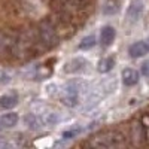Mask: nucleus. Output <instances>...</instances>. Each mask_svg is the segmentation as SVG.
I'll return each instance as SVG.
<instances>
[{
    "instance_id": "nucleus-16",
    "label": "nucleus",
    "mask_w": 149,
    "mask_h": 149,
    "mask_svg": "<svg viewBox=\"0 0 149 149\" xmlns=\"http://www.w3.org/2000/svg\"><path fill=\"white\" fill-rule=\"evenodd\" d=\"M142 73L145 74V76H149V61H146V63L142 66Z\"/></svg>"
},
{
    "instance_id": "nucleus-4",
    "label": "nucleus",
    "mask_w": 149,
    "mask_h": 149,
    "mask_svg": "<svg viewBox=\"0 0 149 149\" xmlns=\"http://www.w3.org/2000/svg\"><path fill=\"white\" fill-rule=\"evenodd\" d=\"M15 34H8L0 31V57L6 54H14L15 49Z\"/></svg>"
},
{
    "instance_id": "nucleus-8",
    "label": "nucleus",
    "mask_w": 149,
    "mask_h": 149,
    "mask_svg": "<svg viewBox=\"0 0 149 149\" xmlns=\"http://www.w3.org/2000/svg\"><path fill=\"white\" fill-rule=\"evenodd\" d=\"M100 40H102V45H103V46H109V45H112V42L115 40V29H113V27H110V26L104 27V29L102 30Z\"/></svg>"
},
{
    "instance_id": "nucleus-13",
    "label": "nucleus",
    "mask_w": 149,
    "mask_h": 149,
    "mask_svg": "<svg viewBox=\"0 0 149 149\" xmlns=\"http://www.w3.org/2000/svg\"><path fill=\"white\" fill-rule=\"evenodd\" d=\"M2 119H3V124H5L6 128H12V127L17 125V122H18V115L14 113V112H9V113H5V115L2 116Z\"/></svg>"
},
{
    "instance_id": "nucleus-15",
    "label": "nucleus",
    "mask_w": 149,
    "mask_h": 149,
    "mask_svg": "<svg viewBox=\"0 0 149 149\" xmlns=\"http://www.w3.org/2000/svg\"><path fill=\"white\" fill-rule=\"evenodd\" d=\"M70 3H74L76 6H84V5H86L90 2V0H69Z\"/></svg>"
},
{
    "instance_id": "nucleus-17",
    "label": "nucleus",
    "mask_w": 149,
    "mask_h": 149,
    "mask_svg": "<svg viewBox=\"0 0 149 149\" xmlns=\"http://www.w3.org/2000/svg\"><path fill=\"white\" fill-rule=\"evenodd\" d=\"M6 127H5V124H3V119H2V116H0V131H3Z\"/></svg>"
},
{
    "instance_id": "nucleus-3",
    "label": "nucleus",
    "mask_w": 149,
    "mask_h": 149,
    "mask_svg": "<svg viewBox=\"0 0 149 149\" xmlns=\"http://www.w3.org/2000/svg\"><path fill=\"white\" fill-rule=\"evenodd\" d=\"M61 102L69 107H74L78 104V102H79V90L74 86V84H70L64 88L63 94H61Z\"/></svg>"
},
{
    "instance_id": "nucleus-14",
    "label": "nucleus",
    "mask_w": 149,
    "mask_h": 149,
    "mask_svg": "<svg viewBox=\"0 0 149 149\" xmlns=\"http://www.w3.org/2000/svg\"><path fill=\"white\" fill-rule=\"evenodd\" d=\"M94 45H95V37L94 36H85L84 39L81 40V43H79V48L81 49H90Z\"/></svg>"
},
{
    "instance_id": "nucleus-9",
    "label": "nucleus",
    "mask_w": 149,
    "mask_h": 149,
    "mask_svg": "<svg viewBox=\"0 0 149 149\" xmlns=\"http://www.w3.org/2000/svg\"><path fill=\"white\" fill-rule=\"evenodd\" d=\"M18 104V97L15 94H5L0 97V107L3 109H12Z\"/></svg>"
},
{
    "instance_id": "nucleus-5",
    "label": "nucleus",
    "mask_w": 149,
    "mask_h": 149,
    "mask_svg": "<svg viewBox=\"0 0 149 149\" xmlns=\"http://www.w3.org/2000/svg\"><path fill=\"white\" fill-rule=\"evenodd\" d=\"M143 14V2L142 0H133L127 10V18L131 22H136Z\"/></svg>"
},
{
    "instance_id": "nucleus-2",
    "label": "nucleus",
    "mask_w": 149,
    "mask_h": 149,
    "mask_svg": "<svg viewBox=\"0 0 149 149\" xmlns=\"http://www.w3.org/2000/svg\"><path fill=\"white\" fill-rule=\"evenodd\" d=\"M37 40L40 42V45L45 49H51V48L58 45L57 29L49 19H43L39 24V29H37Z\"/></svg>"
},
{
    "instance_id": "nucleus-12",
    "label": "nucleus",
    "mask_w": 149,
    "mask_h": 149,
    "mask_svg": "<svg viewBox=\"0 0 149 149\" xmlns=\"http://www.w3.org/2000/svg\"><path fill=\"white\" fill-rule=\"evenodd\" d=\"M113 66H115V60L107 57V58L102 60L100 63H98V72L100 73H107V72H110L112 69H113Z\"/></svg>"
},
{
    "instance_id": "nucleus-1",
    "label": "nucleus",
    "mask_w": 149,
    "mask_h": 149,
    "mask_svg": "<svg viewBox=\"0 0 149 149\" xmlns=\"http://www.w3.org/2000/svg\"><path fill=\"white\" fill-rule=\"evenodd\" d=\"M127 145L125 134L119 130H109L95 134L90 140V146L98 149H113V148H124Z\"/></svg>"
},
{
    "instance_id": "nucleus-7",
    "label": "nucleus",
    "mask_w": 149,
    "mask_h": 149,
    "mask_svg": "<svg viewBox=\"0 0 149 149\" xmlns=\"http://www.w3.org/2000/svg\"><path fill=\"white\" fill-rule=\"evenodd\" d=\"M140 79V74L136 69H131V67H127L122 70V82L125 86H133L139 82Z\"/></svg>"
},
{
    "instance_id": "nucleus-11",
    "label": "nucleus",
    "mask_w": 149,
    "mask_h": 149,
    "mask_svg": "<svg viewBox=\"0 0 149 149\" xmlns=\"http://www.w3.org/2000/svg\"><path fill=\"white\" fill-rule=\"evenodd\" d=\"M86 64V61L84 58H76V60H72L70 63H67L66 66V72L67 73H74V72H79L85 67Z\"/></svg>"
},
{
    "instance_id": "nucleus-6",
    "label": "nucleus",
    "mask_w": 149,
    "mask_h": 149,
    "mask_svg": "<svg viewBox=\"0 0 149 149\" xmlns=\"http://www.w3.org/2000/svg\"><path fill=\"white\" fill-rule=\"evenodd\" d=\"M148 52H149V43H148V42H143V40L134 42V43L130 46V49H128V54H130L133 58H140V57L146 55Z\"/></svg>"
},
{
    "instance_id": "nucleus-10",
    "label": "nucleus",
    "mask_w": 149,
    "mask_h": 149,
    "mask_svg": "<svg viewBox=\"0 0 149 149\" xmlns=\"http://www.w3.org/2000/svg\"><path fill=\"white\" fill-rule=\"evenodd\" d=\"M119 5L121 2L119 0H104V5H103V14L104 15H113L119 10Z\"/></svg>"
}]
</instances>
